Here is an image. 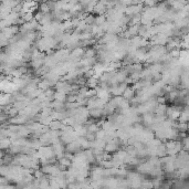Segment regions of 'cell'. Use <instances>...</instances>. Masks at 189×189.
<instances>
[{"instance_id": "6da1fadb", "label": "cell", "mask_w": 189, "mask_h": 189, "mask_svg": "<svg viewBox=\"0 0 189 189\" xmlns=\"http://www.w3.org/2000/svg\"><path fill=\"white\" fill-rule=\"evenodd\" d=\"M134 94H135V91L133 90V87H132V86H128L127 89L125 90V92L123 93V95H122V96H123L125 100L131 101L135 97Z\"/></svg>"}, {"instance_id": "7a4b0ae2", "label": "cell", "mask_w": 189, "mask_h": 189, "mask_svg": "<svg viewBox=\"0 0 189 189\" xmlns=\"http://www.w3.org/2000/svg\"><path fill=\"white\" fill-rule=\"evenodd\" d=\"M103 114V110H100V108H94V110L90 111V116L94 117V118H100Z\"/></svg>"}]
</instances>
